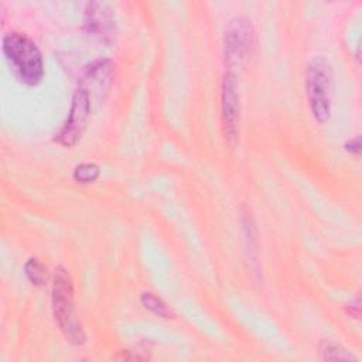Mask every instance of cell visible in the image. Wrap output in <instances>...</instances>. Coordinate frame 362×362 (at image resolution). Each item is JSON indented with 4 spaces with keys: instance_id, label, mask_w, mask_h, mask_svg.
Returning <instances> with one entry per match:
<instances>
[{
    "instance_id": "1",
    "label": "cell",
    "mask_w": 362,
    "mask_h": 362,
    "mask_svg": "<svg viewBox=\"0 0 362 362\" xmlns=\"http://www.w3.org/2000/svg\"><path fill=\"white\" fill-rule=\"evenodd\" d=\"M51 301L55 321L65 339L74 345H82L86 339V334L76 315L75 291L71 274L62 266H58L52 276Z\"/></svg>"
},
{
    "instance_id": "2",
    "label": "cell",
    "mask_w": 362,
    "mask_h": 362,
    "mask_svg": "<svg viewBox=\"0 0 362 362\" xmlns=\"http://www.w3.org/2000/svg\"><path fill=\"white\" fill-rule=\"evenodd\" d=\"M1 51L16 76L28 86H35L44 76L42 54L25 34L11 31L1 38Z\"/></svg>"
},
{
    "instance_id": "3",
    "label": "cell",
    "mask_w": 362,
    "mask_h": 362,
    "mask_svg": "<svg viewBox=\"0 0 362 362\" xmlns=\"http://www.w3.org/2000/svg\"><path fill=\"white\" fill-rule=\"evenodd\" d=\"M305 92L313 117L318 123H325L331 115L332 92V66L325 57H314L307 64Z\"/></svg>"
},
{
    "instance_id": "4",
    "label": "cell",
    "mask_w": 362,
    "mask_h": 362,
    "mask_svg": "<svg viewBox=\"0 0 362 362\" xmlns=\"http://www.w3.org/2000/svg\"><path fill=\"white\" fill-rule=\"evenodd\" d=\"M256 44L255 28L247 17H233L225 30L223 55L228 71L233 72L252 54Z\"/></svg>"
},
{
    "instance_id": "5",
    "label": "cell",
    "mask_w": 362,
    "mask_h": 362,
    "mask_svg": "<svg viewBox=\"0 0 362 362\" xmlns=\"http://www.w3.org/2000/svg\"><path fill=\"white\" fill-rule=\"evenodd\" d=\"M221 112L222 127L226 143L235 148L239 143V123H240V102L239 89L235 72L226 71L222 78L221 88Z\"/></svg>"
},
{
    "instance_id": "6",
    "label": "cell",
    "mask_w": 362,
    "mask_h": 362,
    "mask_svg": "<svg viewBox=\"0 0 362 362\" xmlns=\"http://www.w3.org/2000/svg\"><path fill=\"white\" fill-rule=\"evenodd\" d=\"M85 33L93 40L110 45L117 34L116 16L110 4L105 1H89L83 16Z\"/></svg>"
},
{
    "instance_id": "7",
    "label": "cell",
    "mask_w": 362,
    "mask_h": 362,
    "mask_svg": "<svg viewBox=\"0 0 362 362\" xmlns=\"http://www.w3.org/2000/svg\"><path fill=\"white\" fill-rule=\"evenodd\" d=\"M90 110H92V103H90L89 95L86 93L85 89L78 86L72 96V103H71L68 117L62 129L57 134L55 140L65 147H72L74 144H76V141L81 139L86 127V122L89 119Z\"/></svg>"
},
{
    "instance_id": "8",
    "label": "cell",
    "mask_w": 362,
    "mask_h": 362,
    "mask_svg": "<svg viewBox=\"0 0 362 362\" xmlns=\"http://www.w3.org/2000/svg\"><path fill=\"white\" fill-rule=\"evenodd\" d=\"M115 79V68L109 59H96L90 62L82 75L79 88L85 89L89 95L90 103L103 100L110 85Z\"/></svg>"
},
{
    "instance_id": "9",
    "label": "cell",
    "mask_w": 362,
    "mask_h": 362,
    "mask_svg": "<svg viewBox=\"0 0 362 362\" xmlns=\"http://www.w3.org/2000/svg\"><path fill=\"white\" fill-rule=\"evenodd\" d=\"M24 273L30 283L37 287H42L47 284L48 280V270L47 266L38 260L37 257H30L24 264Z\"/></svg>"
},
{
    "instance_id": "10",
    "label": "cell",
    "mask_w": 362,
    "mask_h": 362,
    "mask_svg": "<svg viewBox=\"0 0 362 362\" xmlns=\"http://www.w3.org/2000/svg\"><path fill=\"white\" fill-rule=\"evenodd\" d=\"M140 301L143 304V307L148 311H151L153 314H156L157 317L161 318H173V313L171 310L167 307V304L157 297L154 293L151 291H144L140 296Z\"/></svg>"
},
{
    "instance_id": "11",
    "label": "cell",
    "mask_w": 362,
    "mask_h": 362,
    "mask_svg": "<svg viewBox=\"0 0 362 362\" xmlns=\"http://www.w3.org/2000/svg\"><path fill=\"white\" fill-rule=\"evenodd\" d=\"M100 168L95 163H81L74 168L72 178L79 184H89L98 180Z\"/></svg>"
},
{
    "instance_id": "12",
    "label": "cell",
    "mask_w": 362,
    "mask_h": 362,
    "mask_svg": "<svg viewBox=\"0 0 362 362\" xmlns=\"http://www.w3.org/2000/svg\"><path fill=\"white\" fill-rule=\"evenodd\" d=\"M321 352L324 361H354L355 358L339 344L325 341L321 345Z\"/></svg>"
},
{
    "instance_id": "13",
    "label": "cell",
    "mask_w": 362,
    "mask_h": 362,
    "mask_svg": "<svg viewBox=\"0 0 362 362\" xmlns=\"http://www.w3.org/2000/svg\"><path fill=\"white\" fill-rule=\"evenodd\" d=\"M344 148L351 154L359 156V153H361V136H355L354 139L346 140L345 144H344Z\"/></svg>"
},
{
    "instance_id": "14",
    "label": "cell",
    "mask_w": 362,
    "mask_h": 362,
    "mask_svg": "<svg viewBox=\"0 0 362 362\" xmlns=\"http://www.w3.org/2000/svg\"><path fill=\"white\" fill-rule=\"evenodd\" d=\"M346 314L351 315L352 318H359V315H361V298L359 297H356L354 300V303L346 305Z\"/></svg>"
}]
</instances>
